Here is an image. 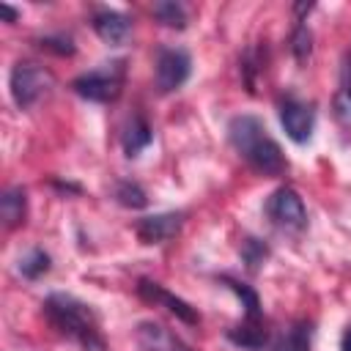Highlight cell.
Segmentation results:
<instances>
[{"mask_svg": "<svg viewBox=\"0 0 351 351\" xmlns=\"http://www.w3.org/2000/svg\"><path fill=\"white\" fill-rule=\"evenodd\" d=\"M228 140L233 151L261 176H282L288 170V159L277 140L269 134L261 118L255 115H236L228 123Z\"/></svg>", "mask_w": 351, "mask_h": 351, "instance_id": "1", "label": "cell"}, {"mask_svg": "<svg viewBox=\"0 0 351 351\" xmlns=\"http://www.w3.org/2000/svg\"><path fill=\"white\" fill-rule=\"evenodd\" d=\"M44 315L63 337L74 340L82 351H107L99 318L82 299L71 293H49L44 299Z\"/></svg>", "mask_w": 351, "mask_h": 351, "instance_id": "2", "label": "cell"}, {"mask_svg": "<svg viewBox=\"0 0 351 351\" xmlns=\"http://www.w3.org/2000/svg\"><path fill=\"white\" fill-rule=\"evenodd\" d=\"M123 80H126V60L123 58H115V60H107L80 77H74L71 82V90L88 101H96V104H110L121 96L123 90Z\"/></svg>", "mask_w": 351, "mask_h": 351, "instance_id": "3", "label": "cell"}, {"mask_svg": "<svg viewBox=\"0 0 351 351\" xmlns=\"http://www.w3.org/2000/svg\"><path fill=\"white\" fill-rule=\"evenodd\" d=\"M52 74L33 63V60H19L14 69H11V80H8V88H11V99L19 110H27L33 107L38 99H44L52 88Z\"/></svg>", "mask_w": 351, "mask_h": 351, "instance_id": "4", "label": "cell"}, {"mask_svg": "<svg viewBox=\"0 0 351 351\" xmlns=\"http://www.w3.org/2000/svg\"><path fill=\"white\" fill-rule=\"evenodd\" d=\"M266 217L271 219V225H277L282 230H291V233H299V230L307 228L304 200L291 186H280V189H274L269 195V200H266Z\"/></svg>", "mask_w": 351, "mask_h": 351, "instance_id": "5", "label": "cell"}, {"mask_svg": "<svg viewBox=\"0 0 351 351\" xmlns=\"http://www.w3.org/2000/svg\"><path fill=\"white\" fill-rule=\"evenodd\" d=\"M192 71V58L181 47H159L156 52V88L159 93L178 90Z\"/></svg>", "mask_w": 351, "mask_h": 351, "instance_id": "6", "label": "cell"}, {"mask_svg": "<svg viewBox=\"0 0 351 351\" xmlns=\"http://www.w3.org/2000/svg\"><path fill=\"white\" fill-rule=\"evenodd\" d=\"M280 123H282L285 134L296 145H304L313 137V129H315V110L307 101H299L293 96H285L280 101Z\"/></svg>", "mask_w": 351, "mask_h": 351, "instance_id": "7", "label": "cell"}, {"mask_svg": "<svg viewBox=\"0 0 351 351\" xmlns=\"http://www.w3.org/2000/svg\"><path fill=\"white\" fill-rule=\"evenodd\" d=\"M181 225H184L181 211H162V214H151V217L137 219L134 230H137V239L143 244H162V241H170L173 236H178Z\"/></svg>", "mask_w": 351, "mask_h": 351, "instance_id": "8", "label": "cell"}, {"mask_svg": "<svg viewBox=\"0 0 351 351\" xmlns=\"http://www.w3.org/2000/svg\"><path fill=\"white\" fill-rule=\"evenodd\" d=\"M137 293H140V299H145V302H151V304L167 307L176 318H181V321L189 324V326L200 324V315H197V310H195L189 302H184L181 296L165 291V288H162L159 282H154V280H140V282H137Z\"/></svg>", "mask_w": 351, "mask_h": 351, "instance_id": "9", "label": "cell"}, {"mask_svg": "<svg viewBox=\"0 0 351 351\" xmlns=\"http://www.w3.org/2000/svg\"><path fill=\"white\" fill-rule=\"evenodd\" d=\"M90 25H93L96 36H99L101 41L112 44V47L123 44V41L129 38V33H132V19H129L126 14H121V11H112V8H99V11L93 14Z\"/></svg>", "mask_w": 351, "mask_h": 351, "instance_id": "10", "label": "cell"}, {"mask_svg": "<svg viewBox=\"0 0 351 351\" xmlns=\"http://www.w3.org/2000/svg\"><path fill=\"white\" fill-rule=\"evenodd\" d=\"M137 340L145 351H192L178 335H173L167 326H162L156 321L137 324Z\"/></svg>", "mask_w": 351, "mask_h": 351, "instance_id": "11", "label": "cell"}, {"mask_svg": "<svg viewBox=\"0 0 351 351\" xmlns=\"http://www.w3.org/2000/svg\"><path fill=\"white\" fill-rule=\"evenodd\" d=\"M228 340L247 351H261L269 343V329L263 318H244L241 324L228 329Z\"/></svg>", "mask_w": 351, "mask_h": 351, "instance_id": "12", "label": "cell"}, {"mask_svg": "<svg viewBox=\"0 0 351 351\" xmlns=\"http://www.w3.org/2000/svg\"><path fill=\"white\" fill-rule=\"evenodd\" d=\"M154 140V132L148 126V121L143 115H132L129 123L123 126V134H121V143H123V154L129 159H134L140 151H145Z\"/></svg>", "mask_w": 351, "mask_h": 351, "instance_id": "13", "label": "cell"}, {"mask_svg": "<svg viewBox=\"0 0 351 351\" xmlns=\"http://www.w3.org/2000/svg\"><path fill=\"white\" fill-rule=\"evenodd\" d=\"M310 343H313V324L296 321L277 337L271 351H310Z\"/></svg>", "mask_w": 351, "mask_h": 351, "instance_id": "14", "label": "cell"}, {"mask_svg": "<svg viewBox=\"0 0 351 351\" xmlns=\"http://www.w3.org/2000/svg\"><path fill=\"white\" fill-rule=\"evenodd\" d=\"M25 211H27V197L22 186H11L3 192L0 197V217L5 222V228H14L19 222H25Z\"/></svg>", "mask_w": 351, "mask_h": 351, "instance_id": "15", "label": "cell"}, {"mask_svg": "<svg viewBox=\"0 0 351 351\" xmlns=\"http://www.w3.org/2000/svg\"><path fill=\"white\" fill-rule=\"evenodd\" d=\"M222 282H225L230 291H236V296L241 299L244 318H263V315H261V299H258V293H255L247 282H239V280H233V277H228V274H222Z\"/></svg>", "mask_w": 351, "mask_h": 351, "instance_id": "16", "label": "cell"}, {"mask_svg": "<svg viewBox=\"0 0 351 351\" xmlns=\"http://www.w3.org/2000/svg\"><path fill=\"white\" fill-rule=\"evenodd\" d=\"M112 195H115V200H118L121 206H126V208H143V206L148 203L143 186H140L137 181H129V178L115 181V192H112Z\"/></svg>", "mask_w": 351, "mask_h": 351, "instance_id": "17", "label": "cell"}, {"mask_svg": "<svg viewBox=\"0 0 351 351\" xmlns=\"http://www.w3.org/2000/svg\"><path fill=\"white\" fill-rule=\"evenodd\" d=\"M154 16L165 25V27H186V11L181 3H173V0H162V3H154Z\"/></svg>", "mask_w": 351, "mask_h": 351, "instance_id": "18", "label": "cell"}, {"mask_svg": "<svg viewBox=\"0 0 351 351\" xmlns=\"http://www.w3.org/2000/svg\"><path fill=\"white\" fill-rule=\"evenodd\" d=\"M337 110L343 118L351 121V52L343 58L340 66V96H337Z\"/></svg>", "mask_w": 351, "mask_h": 351, "instance_id": "19", "label": "cell"}, {"mask_svg": "<svg viewBox=\"0 0 351 351\" xmlns=\"http://www.w3.org/2000/svg\"><path fill=\"white\" fill-rule=\"evenodd\" d=\"M19 271H22V277H27V280H36V277L47 274V271H49V255H47L44 250H33L30 255H25V258L19 261Z\"/></svg>", "mask_w": 351, "mask_h": 351, "instance_id": "20", "label": "cell"}, {"mask_svg": "<svg viewBox=\"0 0 351 351\" xmlns=\"http://www.w3.org/2000/svg\"><path fill=\"white\" fill-rule=\"evenodd\" d=\"M266 255H269V247L261 239H244L241 241V258H244V263H247L250 271H255L266 261Z\"/></svg>", "mask_w": 351, "mask_h": 351, "instance_id": "21", "label": "cell"}, {"mask_svg": "<svg viewBox=\"0 0 351 351\" xmlns=\"http://www.w3.org/2000/svg\"><path fill=\"white\" fill-rule=\"evenodd\" d=\"M291 49H293L296 60H307L310 52H313V33H310V27L304 22L296 25V30L291 36Z\"/></svg>", "mask_w": 351, "mask_h": 351, "instance_id": "22", "label": "cell"}, {"mask_svg": "<svg viewBox=\"0 0 351 351\" xmlns=\"http://www.w3.org/2000/svg\"><path fill=\"white\" fill-rule=\"evenodd\" d=\"M38 47L49 49L55 55H74V41L69 36H44V38H38Z\"/></svg>", "mask_w": 351, "mask_h": 351, "instance_id": "23", "label": "cell"}, {"mask_svg": "<svg viewBox=\"0 0 351 351\" xmlns=\"http://www.w3.org/2000/svg\"><path fill=\"white\" fill-rule=\"evenodd\" d=\"M0 14H3L5 22H16V11H14L8 3H0Z\"/></svg>", "mask_w": 351, "mask_h": 351, "instance_id": "24", "label": "cell"}, {"mask_svg": "<svg viewBox=\"0 0 351 351\" xmlns=\"http://www.w3.org/2000/svg\"><path fill=\"white\" fill-rule=\"evenodd\" d=\"M340 351H351V326H346V332L340 337Z\"/></svg>", "mask_w": 351, "mask_h": 351, "instance_id": "25", "label": "cell"}]
</instances>
